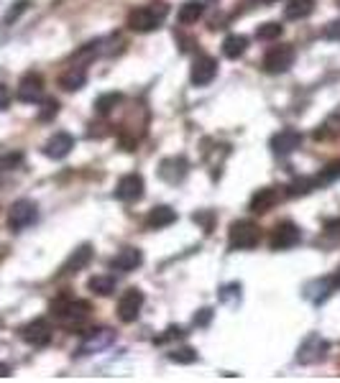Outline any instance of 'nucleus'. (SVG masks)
Listing matches in <instances>:
<instances>
[{"label": "nucleus", "mask_w": 340, "mask_h": 383, "mask_svg": "<svg viewBox=\"0 0 340 383\" xmlns=\"http://www.w3.org/2000/svg\"><path fill=\"white\" fill-rule=\"evenodd\" d=\"M282 24H277V21H269V24H261L259 28H256V39L259 41H274L282 36Z\"/></svg>", "instance_id": "c756f323"}, {"label": "nucleus", "mask_w": 340, "mask_h": 383, "mask_svg": "<svg viewBox=\"0 0 340 383\" xmlns=\"http://www.w3.org/2000/svg\"><path fill=\"white\" fill-rule=\"evenodd\" d=\"M88 289L92 294H97V297H111L113 291H115V279L108 274H97L88 282Z\"/></svg>", "instance_id": "393cba45"}, {"label": "nucleus", "mask_w": 340, "mask_h": 383, "mask_svg": "<svg viewBox=\"0 0 340 383\" xmlns=\"http://www.w3.org/2000/svg\"><path fill=\"white\" fill-rule=\"evenodd\" d=\"M115 340V332L108 327H100V329H90L88 335H85V340H82V345H79V352L85 355V352H95V350H103V348H108V345Z\"/></svg>", "instance_id": "f3484780"}, {"label": "nucleus", "mask_w": 340, "mask_h": 383, "mask_svg": "<svg viewBox=\"0 0 340 383\" xmlns=\"http://www.w3.org/2000/svg\"><path fill=\"white\" fill-rule=\"evenodd\" d=\"M294 49L289 44H279V47H271L264 56V70L269 74H284L294 67Z\"/></svg>", "instance_id": "39448f33"}, {"label": "nucleus", "mask_w": 340, "mask_h": 383, "mask_svg": "<svg viewBox=\"0 0 340 383\" xmlns=\"http://www.w3.org/2000/svg\"><path fill=\"white\" fill-rule=\"evenodd\" d=\"M36 220H39V207H36V202H31V199H18V202L10 204L8 227L13 233H21L26 227H31Z\"/></svg>", "instance_id": "20e7f679"}, {"label": "nucleus", "mask_w": 340, "mask_h": 383, "mask_svg": "<svg viewBox=\"0 0 340 383\" xmlns=\"http://www.w3.org/2000/svg\"><path fill=\"white\" fill-rule=\"evenodd\" d=\"M169 360L179 363V366H190V363L197 360V350H192V348H175V350L169 352Z\"/></svg>", "instance_id": "7c9ffc66"}, {"label": "nucleus", "mask_w": 340, "mask_h": 383, "mask_svg": "<svg viewBox=\"0 0 340 383\" xmlns=\"http://www.w3.org/2000/svg\"><path fill=\"white\" fill-rule=\"evenodd\" d=\"M315 10V0H289L284 6L286 21H302V18L312 16Z\"/></svg>", "instance_id": "4be33fe9"}, {"label": "nucleus", "mask_w": 340, "mask_h": 383, "mask_svg": "<svg viewBox=\"0 0 340 383\" xmlns=\"http://www.w3.org/2000/svg\"><path fill=\"white\" fill-rule=\"evenodd\" d=\"M166 16H169V6L164 0H154L149 6H141L128 13V28L136 33H151L164 24Z\"/></svg>", "instance_id": "f257e3e1"}, {"label": "nucleus", "mask_w": 340, "mask_h": 383, "mask_svg": "<svg viewBox=\"0 0 340 383\" xmlns=\"http://www.w3.org/2000/svg\"><path fill=\"white\" fill-rule=\"evenodd\" d=\"M256 3H277V0H256Z\"/></svg>", "instance_id": "ea45409f"}, {"label": "nucleus", "mask_w": 340, "mask_h": 383, "mask_svg": "<svg viewBox=\"0 0 340 383\" xmlns=\"http://www.w3.org/2000/svg\"><path fill=\"white\" fill-rule=\"evenodd\" d=\"M90 261H92V248L85 243V245H79L70 259H67V263L62 266V274H77V271H82V268L88 266Z\"/></svg>", "instance_id": "aec40b11"}, {"label": "nucleus", "mask_w": 340, "mask_h": 383, "mask_svg": "<svg viewBox=\"0 0 340 383\" xmlns=\"http://www.w3.org/2000/svg\"><path fill=\"white\" fill-rule=\"evenodd\" d=\"M143 291L141 289H136V286H131V289H126L123 294H120L118 299V317L120 322H136L138 320V314H141L143 309Z\"/></svg>", "instance_id": "0eeeda50"}, {"label": "nucleus", "mask_w": 340, "mask_h": 383, "mask_svg": "<svg viewBox=\"0 0 340 383\" xmlns=\"http://www.w3.org/2000/svg\"><path fill=\"white\" fill-rule=\"evenodd\" d=\"M210 320H213V309H200V314H195V325L197 327H205Z\"/></svg>", "instance_id": "c9c22d12"}, {"label": "nucleus", "mask_w": 340, "mask_h": 383, "mask_svg": "<svg viewBox=\"0 0 340 383\" xmlns=\"http://www.w3.org/2000/svg\"><path fill=\"white\" fill-rule=\"evenodd\" d=\"M85 82H88V72H85V67H70V70L59 77V87L67 90V92H77V90H82Z\"/></svg>", "instance_id": "412c9836"}, {"label": "nucleus", "mask_w": 340, "mask_h": 383, "mask_svg": "<svg viewBox=\"0 0 340 383\" xmlns=\"http://www.w3.org/2000/svg\"><path fill=\"white\" fill-rule=\"evenodd\" d=\"M172 222H177V210H172L169 204H159L146 215V227L149 230H161V227H169Z\"/></svg>", "instance_id": "6ab92c4d"}, {"label": "nucleus", "mask_w": 340, "mask_h": 383, "mask_svg": "<svg viewBox=\"0 0 340 383\" xmlns=\"http://www.w3.org/2000/svg\"><path fill=\"white\" fill-rule=\"evenodd\" d=\"M317 189V181L315 177H302V179H294L289 187H286V195L289 197H305L309 192H315Z\"/></svg>", "instance_id": "bb28decb"}, {"label": "nucleus", "mask_w": 340, "mask_h": 383, "mask_svg": "<svg viewBox=\"0 0 340 383\" xmlns=\"http://www.w3.org/2000/svg\"><path fill=\"white\" fill-rule=\"evenodd\" d=\"M315 136L317 138H320V136H323V138H335V136H340V105L327 115V120L320 125V131H317Z\"/></svg>", "instance_id": "a878e982"}, {"label": "nucleus", "mask_w": 340, "mask_h": 383, "mask_svg": "<svg viewBox=\"0 0 340 383\" xmlns=\"http://www.w3.org/2000/svg\"><path fill=\"white\" fill-rule=\"evenodd\" d=\"M202 13H205V3H202V0H187L182 8H179L177 18H179V24L190 26V24H197L200 18H202Z\"/></svg>", "instance_id": "5701e85b"}, {"label": "nucleus", "mask_w": 340, "mask_h": 383, "mask_svg": "<svg viewBox=\"0 0 340 383\" xmlns=\"http://www.w3.org/2000/svg\"><path fill=\"white\" fill-rule=\"evenodd\" d=\"M277 202H279V189L264 187V189H259V192L251 197V202H248V210L256 212V215H264V212H269Z\"/></svg>", "instance_id": "a211bd4d"}, {"label": "nucleus", "mask_w": 340, "mask_h": 383, "mask_svg": "<svg viewBox=\"0 0 340 383\" xmlns=\"http://www.w3.org/2000/svg\"><path fill=\"white\" fill-rule=\"evenodd\" d=\"M187 169H190V164H187L184 156H169L159 166V177L169 181V184H177V181H182L187 177Z\"/></svg>", "instance_id": "2eb2a0df"}, {"label": "nucleus", "mask_w": 340, "mask_h": 383, "mask_svg": "<svg viewBox=\"0 0 340 383\" xmlns=\"http://www.w3.org/2000/svg\"><path fill=\"white\" fill-rule=\"evenodd\" d=\"M88 312H90V304L88 302H82V299L62 297L51 304V314H54L62 325H67V327H74L79 322H85L88 320Z\"/></svg>", "instance_id": "f03ea898"}, {"label": "nucleus", "mask_w": 340, "mask_h": 383, "mask_svg": "<svg viewBox=\"0 0 340 383\" xmlns=\"http://www.w3.org/2000/svg\"><path fill=\"white\" fill-rule=\"evenodd\" d=\"M175 337H184V329L182 327H169L161 337H156V343H166V340H175Z\"/></svg>", "instance_id": "f704fd0d"}, {"label": "nucleus", "mask_w": 340, "mask_h": 383, "mask_svg": "<svg viewBox=\"0 0 340 383\" xmlns=\"http://www.w3.org/2000/svg\"><path fill=\"white\" fill-rule=\"evenodd\" d=\"M29 6H31L29 0H18V3H13V8H10L6 16H3V26H10V24H13V21H16V18L21 16L26 8H29Z\"/></svg>", "instance_id": "2f4dec72"}, {"label": "nucleus", "mask_w": 340, "mask_h": 383, "mask_svg": "<svg viewBox=\"0 0 340 383\" xmlns=\"http://www.w3.org/2000/svg\"><path fill=\"white\" fill-rule=\"evenodd\" d=\"M218 74V62H215L210 54H200L195 62H192V72L190 79L195 87H207Z\"/></svg>", "instance_id": "1a4fd4ad"}, {"label": "nucleus", "mask_w": 340, "mask_h": 383, "mask_svg": "<svg viewBox=\"0 0 340 383\" xmlns=\"http://www.w3.org/2000/svg\"><path fill=\"white\" fill-rule=\"evenodd\" d=\"M56 113H59V102H56V100H47V102H44V110L39 113V120H51Z\"/></svg>", "instance_id": "473e14b6"}, {"label": "nucleus", "mask_w": 340, "mask_h": 383, "mask_svg": "<svg viewBox=\"0 0 340 383\" xmlns=\"http://www.w3.org/2000/svg\"><path fill=\"white\" fill-rule=\"evenodd\" d=\"M300 241H302L300 225H294V222L286 220V222H279V225L271 230L269 245H271V250H289V248H294Z\"/></svg>", "instance_id": "6e6552de"}, {"label": "nucleus", "mask_w": 340, "mask_h": 383, "mask_svg": "<svg viewBox=\"0 0 340 383\" xmlns=\"http://www.w3.org/2000/svg\"><path fill=\"white\" fill-rule=\"evenodd\" d=\"M8 375H10V366L0 363V378H8Z\"/></svg>", "instance_id": "4c0bfd02"}, {"label": "nucleus", "mask_w": 340, "mask_h": 383, "mask_svg": "<svg viewBox=\"0 0 340 383\" xmlns=\"http://www.w3.org/2000/svg\"><path fill=\"white\" fill-rule=\"evenodd\" d=\"M8 102H10V92H8V87H3V85H0V110H6V108H8Z\"/></svg>", "instance_id": "e433bc0d"}, {"label": "nucleus", "mask_w": 340, "mask_h": 383, "mask_svg": "<svg viewBox=\"0 0 340 383\" xmlns=\"http://www.w3.org/2000/svg\"><path fill=\"white\" fill-rule=\"evenodd\" d=\"M21 340L33 348H44L51 343V325L47 320H33L21 327Z\"/></svg>", "instance_id": "9b49d317"}, {"label": "nucleus", "mask_w": 340, "mask_h": 383, "mask_svg": "<svg viewBox=\"0 0 340 383\" xmlns=\"http://www.w3.org/2000/svg\"><path fill=\"white\" fill-rule=\"evenodd\" d=\"M143 177L141 174H126V177H120L118 187H115V197H118L120 202H138L143 197Z\"/></svg>", "instance_id": "f8f14e48"}, {"label": "nucleus", "mask_w": 340, "mask_h": 383, "mask_svg": "<svg viewBox=\"0 0 340 383\" xmlns=\"http://www.w3.org/2000/svg\"><path fill=\"white\" fill-rule=\"evenodd\" d=\"M16 95H18V100L29 102V105L41 102V97H44V79H41V74H36V72L24 74L21 82H18V92Z\"/></svg>", "instance_id": "9d476101"}, {"label": "nucleus", "mask_w": 340, "mask_h": 383, "mask_svg": "<svg viewBox=\"0 0 340 383\" xmlns=\"http://www.w3.org/2000/svg\"><path fill=\"white\" fill-rule=\"evenodd\" d=\"M245 49H248V39H245L243 33H230V36H225V41H222V54L228 56V59L243 56Z\"/></svg>", "instance_id": "b1692460"}, {"label": "nucleus", "mask_w": 340, "mask_h": 383, "mask_svg": "<svg viewBox=\"0 0 340 383\" xmlns=\"http://www.w3.org/2000/svg\"><path fill=\"white\" fill-rule=\"evenodd\" d=\"M338 179H340V158L330 161V164L325 166V169H320V174L315 177L317 189H320V187H327V184H332V181H338Z\"/></svg>", "instance_id": "cd10ccee"}, {"label": "nucleus", "mask_w": 340, "mask_h": 383, "mask_svg": "<svg viewBox=\"0 0 340 383\" xmlns=\"http://www.w3.org/2000/svg\"><path fill=\"white\" fill-rule=\"evenodd\" d=\"M300 146H302V133L294 131V128H284V131L271 136V151H274L277 156H289V154H294Z\"/></svg>", "instance_id": "ddd939ff"}, {"label": "nucleus", "mask_w": 340, "mask_h": 383, "mask_svg": "<svg viewBox=\"0 0 340 383\" xmlns=\"http://www.w3.org/2000/svg\"><path fill=\"white\" fill-rule=\"evenodd\" d=\"M143 263V253L138 248H123L118 250L111 259V268L113 271H120V274H131Z\"/></svg>", "instance_id": "dca6fc26"}, {"label": "nucleus", "mask_w": 340, "mask_h": 383, "mask_svg": "<svg viewBox=\"0 0 340 383\" xmlns=\"http://www.w3.org/2000/svg\"><path fill=\"white\" fill-rule=\"evenodd\" d=\"M259 241H261L259 225L251 222V220H236V222L230 225V233H228L230 250H251L259 245Z\"/></svg>", "instance_id": "7ed1b4c3"}, {"label": "nucleus", "mask_w": 340, "mask_h": 383, "mask_svg": "<svg viewBox=\"0 0 340 383\" xmlns=\"http://www.w3.org/2000/svg\"><path fill=\"white\" fill-rule=\"evenodd\" d=\"M120 102H123V95L120 92H105L95 100V110L100 115H108V113H111L115 105H120Z\"/></svg>", "instance_id": "c85d7f7f"}, {"label": "nucleus", "mask_w": 340, "mask_h": 383, "mask_svg": "<svg viewBox=\"0 0 340 383\" xmlns=\"http://www.w3.org/2000/svg\"><path fill=\"white\" fill-rule=\"evenodd\" d=\"M332 284H335V286H340V268H338V274L332 276Z\"/></svg>", "instance_id": "58836bf2"}, {"label": "nucleus", "mask_w": 340, "mask_h": 383, "mask_svg": "<svg viewBox=\"0 0 340 383\" xmlns=\"http://www.w3.org/2000/svg\"><path fill=\"white\" fill-rule=\"evenodd\" d=\"M72 149H74V138H72L70 133L59 131V133H54L47 143H44V149H41V151H44V156H47V158H54V161H59V158L70 156Z\"/></svg>", "instance_id": "4468645a"}, {"label": "nucleus", "mask_w": 340, "mask_h": 383, "mask_svg": "<svg viewBox=\"0 0 340 383\" xmlns=\"http://www.w3.org/2000/svg\"><path fill=\"white\" fill-rule=\"evenodd\" d=\"M323 36L327 41H340V18H338V21H330V24L325 26Z\"/></svg>", "instance_id": "72a5a7b5"}, {"label": "nucleus", "mask_w": 340, "mask_h": 383, "mask_svg": "<svg viewBox=\"0 0 340 383\" xmlns=\"http://www.w3.org/2000/svg\"><path fill=\"white\" fill-rule=\"evenodd\" d=\"M327 350H330L327 340H325V337H320L317 332H312V335H307L305 340H302L300 350H297V363H302V366L320 363V360H325Z\"/></svg>", "instance_id": "423d86ee"}]
</instances>
